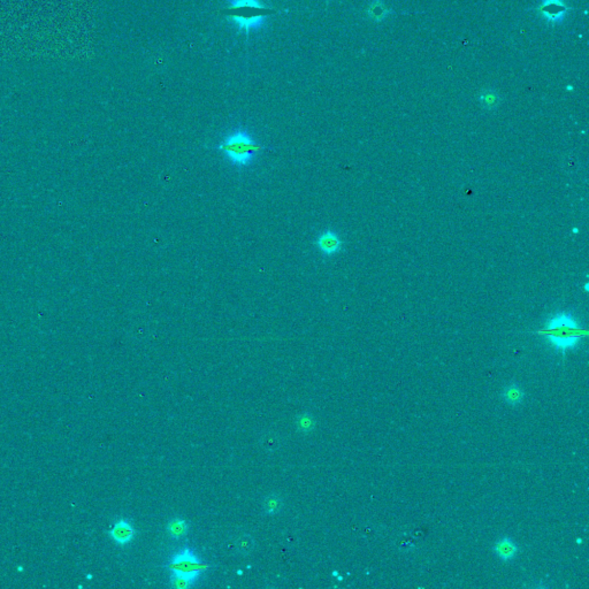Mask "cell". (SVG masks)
<instances>
[{
    "mask_svg": "<svg viewBox=\"0 0 589 589\" xmlns=\"http://www.w3.org/2000/svg\"><path fill=\"white\" fill-rule=\"evenodd\" d=\"M217 150L221 152L233 166L242 168L252 164L264 150V146L255 141L248 130L237 128L223 137L217 145Z\"/></svg>",
    "mask_w": 589,
    "mask_h": 589,
    "instance_id": "6da1fadb",
    "label": "cell"
},
{
    "mask_svg": "<svg viewBox=\"0 0 589 589\" xmlns=\"http://www.w3.org/2000/svg\"><path fill=\"white\" fill-rule=\"evenodd\" d=\"M228 3L229 5L222 10V14L245 34L259 29L267 17L275 13L259 0H229Z\"/></svg>",
    "mask_w": 589,
    "mask_h": 589,
    "instance_id": "7a4b0ae2",
    "label": "cell"
},
{
    "mask_svg": "<svg viewBox=\"0 0 589 589\" xmlns=\"http://www.w3.org/2000/svg\"><path fill=\"white\" fill-rule=\"evenodd\" d=\"M542 334L552 347L565 351L574 348L582 337H586L587 330L580 327L572 316L558 313L548 320Z\"/></svg>",
    "mask_w": 589,
    "mask_h": 589,
    "instance_id": "3957f363",
    "label": "cell"
},
{
    "mask_svg": "<svg viewBox=\"0 0 589 589\" xmlns=\"http://www.w3.org/2000/svg\"><path fill=\"white\" fill-rule=\"evenodd\" d=\"M206 568L208 566L201 563L198 557L190 550L178 552L170 561L172 575H176V577L187 580L188 582L195 581Z\"/></svg>",
    "mask_w": 589,
    "mask_h": 589,
    "instance_id": "277c9868",
    "label": "cell"
},
{
    "mask_svg": "<svg viewBox=\"0 0 589 589\" xmlns=\"http://www.w3.org/2000/svg\"><path fill=\"white\" fill-rule=\"evenodd\" d=\"M317 249L323 255H334L342 249V240L340 235L332 231H325L319 234L316 240Z\"/></svg>",
    "mask_w": 589,
    "mask_h": 589,
    "instance_id": "5b68a950",
    "label": "cell"
},
{
    "mask_svg": "<svg viewBox=\"0 0 589 589\" xmlns=\"http://www.w3.org/2000/svg\"><path fill=\"white\" fill-rule=\"evenodd\" d=\"M568 10L563 0H543L539 8L542 16L549 21L560 20Z\"/></svg>",
    "mask_w": 589,
    "mask_h": 589,
    "instance_id": "8992f818",
    "label": "cell"
},
{
    "mask_svg": "<svg viewBox=\"0 0 589 589\" xmlns=\"http://www.w3.org/2000/svg\"><path fill=\"white\" fill-rule=\"evenodd\" d=\"M135 535V529L127 520H119L114 524L110 530V536L118 543V545H127L133 540Z\"/></svg>",
    "mask_w": 589,
    "mask_h": 589,
    "instance_id": "52a82bcc",
    "label": "cell"
},
{
    "mask_svg": "<svg viewBox=\"0 0 589 589\" xmlns=\"http://www.w3.org/2000/svg\"><path fill=\"white\" fill-rule=\"evenodd\" d=\"M496 555L503 560H510L517 554V546L509 537H503L495 545Z\"/></svg>",
    "mask_w": 589,
    "mask_h": 589,
    "instance_id": "ba28073f",
    "label": "cell"
},
{
    "mask_svg": "<svg viewBox=\"0 0 589 589\" xmlns=\"http://www.w3.org/2000/svg\"><path fill=\"white\" fill-rule=\"evenodd\" d=\"M503 397H504L506 403L511 404V405H517V404L523 402L525 395H524V391L521 390L520 387L514 385V386H510V387H507V388H505L504 394H503Z\"/></svg>",
    "mask_w": 589,
    "mask_h": 589,
    "instance_id": "9c48e42d",
    "label": "cell"
},
{
    "mask_svg": "<svg viewBox=\"0 0 589 589\" xmlns=\"http://www.w3.org/2000/svg\"><path fill=\"white\" fill-rule=\"evenodd\" d=\"M168 533L175 539H181L188 533V524L183 519L175 518L168 524Z\"/></svg>",
    "mask_w": 589,
    "mask_h": 589,
    "instance_id": "30bf717a",
    "label": "cell"
},
{
    "mask_svg": "<svg viewBox=\"0 0 589 589\" xmlns=\"http://www.w3.org/2000/svg\"><path fill=\"white\" fill-rule=\"evenodd\" d=\"M235 548L241 555H249L254 548L253 539L250 535H242L235 541Z\"/></svg>",
    "mask_w": 589,
    "mask_h": 589,
    "instance_id": "8fae6325",
    "label": "cell"
},
{
    "mask_svg": "<svg viewBox=\"0 0 589 589\" xmlns=\"http://www.w3.org/2000/svg\"><path fill=\"white\" fill-rule=\"evenodd\" d=\"M262 444H263V447L266 449V450L274 451L281 446V439H280V436L275 433H268L263 438Z\"/></svg>",
    "mask_w": 589,
    "mask_h": 589,
    "instance_id": "7c38bea8",
    "label": "cell"
},
{
    "mask_svg": "<svg viewBox=\"0 0 589 589\" xmlns=\"http://www.w3.org/2000/svg\"><path fill=\"white\" fill-rule=\"evenodd\" d=\"M480 103L482 104L484 107H487V109H493V107H496L498 104V96L496 92H493V91H484L480 94L479 97Z\"/></svg>",
    "mask_w": 589,
    "mask_h": 589,
    "instance_id": "4fadbf2b",
    "label": "cell"
},
{
    "mask_svg": "<svg viewBox=\"0 0 589 589\" xmlns=\"http://www.w3.org/2000/svg\"><path fill=\"white\" fill-rule=\"evenodd\" d=\"M264 509L265 511L267 512L269 515H273L277 512L278 510L281 509V501L280 498H277L275 496H271V497H267L266 500L264 502Z\"/></svg>",
    "mask_w": 589,
    "mask_h": 589,
    "instance_id": "5bb4252c",
    "label": "cell"
},
{
    "mask_svg": "<svg viewBox=\"0 0 589 589\" xmlns=\"http://www.w3.org/2000/svg\"><path fill=\"white\" fill-rule=\"evenodd\" d=\"M314 425L316 424H314L313 418L310 415H304L298 420V428L302 431H305V433L311 431L314 428Z\"/></svg>",
    "mask_w": 589,
    "mask_h": 589,
    "instance_id": "9a60e30c",
    "label": "cell"
},
{
    "mask_svg": "<svg viewBox=\"0 0 589 589\" xmlns=\"http://www.w3.org/2000/svg\"><path fill=\"white\" fill-rule=\"evenodd\" d=\"M385 12H386L385 7H382V5L379 3L374 4V5L371 7V13L374 17H382V15L385 14Z\"/></svg>",
    "mask_w": 589,
    "mask_h": 589,
    "instance_id": "2e32d148",
    "label": "cell"
},
{
    "mask_svg": "<svg viewBox=\"0 0 589 589\" xmlns=\"http://www.w3.org/2000/svg\"><path fill=\"white\" fill-rule=\"evenodd\" d=\"M578 232H579V229H578V228H574V229H573V233H574V234H577Z\"/></svg>",
    "mask_w": 589,
    "mask_h": 589,
    "instance_id": "e0dca14e",
    "label": "cell"
},
{
    "mask_svg": "<svg viewBox=\"0 0 589 589\" xmlns=\"http://www.w3.org/2000/svg\"><path fill=\"white\" fill-rule=\"evenodd\" d=\"M332 575H334V577H337V575H339V572H336L335 571V572H332Z\"/></svg>",
    "mask_w": 589,
    "mask_h": 589,
    "instance_id": "ac0fdd59",
    "label": "cell"
},
{
    "mask_svg": "<svg viewBox=\"0 0 589 589\" xmlns=\"http://www.w3.org/2000/svg\"><path fill=\"white\" fill-rule=\"evenodd\" d=\"M584 290L588 291V283H586V286H584Z\"/></svg>",
    "mask_w": 589,
    "mask_h": 589,
    "instance_id": "d6986e66",
    "label": "cell"
},
{
    "mask_svg": "<svg viewBox=\"0 0 589 589\" xmlns=\"http://www.w3.org/2000/svg\"><path fill=\"white\" fill-rule=\"evenodd\" d=\"M87 578H88V579H91V578H92V575H91V574H88V575H87Z\"/></svg>",
    "mask_w": 589,
    "mask_h": 589,
    "instance_id": "ffe728a7",
    "label": "cell"
}]
</instances>
